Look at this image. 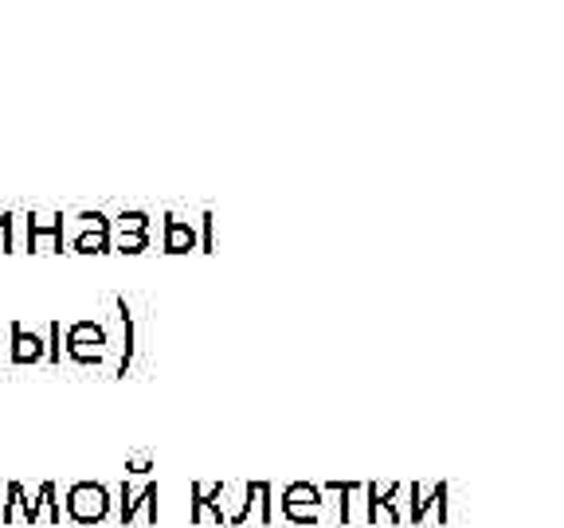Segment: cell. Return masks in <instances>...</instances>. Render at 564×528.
I'll return each mask as SVG.
<instances>
[{
	"label": "cell",
	"mask_w": 564,
	"mask_h": 528,
	"mask_svg": "<svg viewBox=\"0 0 564 528\" xmlns=\"http://www.w3.org/2000/svg\"><path fill=\"white\" fill-rule=\"evenodd\" d=\"M0 497H4V493H0Z\"/></svg>",
	"instance_id": "7402d4cb"
},
{
	"label": "cell",
	"mask_w": 564,
	"mask_h": 528,
	"mask_svg": "<svg viewBox=\"0 0 564 528\" xmlns=\"http://www.w3.org/2000/svg\"><path fill=\"white\" fill-rule=\"evenodd\" d=\"M404 501H408V528L451 525V485L447 482H408L404 485Z\"/></svg>",
	"instance_id": "5b68a950"
},
{
	"label": "cell",
	"mask_w": 564,
	"mask_h": 528,
	"mask_svg": "<svg viewBox=\"0 0 564 528\" xmlns=\"http://www.w3.org/2000/svg\"><path fill=\"white\" fill-rule=\"evenodd\" d=\"M59 505H63V521L79 528L114 525V482H94V478L71 482L63 489Z\"/></svg>",
	"instance_id": "6da1fadb"
},
{
	"label": "cell",
	"mask_w": 564,
	"mask_h": 528,
	"mask_svg": "<svg viewBox=\"0 0 564 528\" xmlns=\"http://www.w3.org/2000/svg\"><path fill=\"white\" fill-rule=\"evenodd\" d=\"M138 231H153V216L145 208H130V212H118L110 220V235H138Z\"/></svg>",
	"instance_id": "2e32d148"
},
{
	"label": "cell",
	"mask_w": 564,
	"mask_h": 528,
	"mask_svg": "<svg viewBox=\"0 0 564 528\" xmlns=\"http://www.w3.org/2000/svg\"><path fill=\"white\" fill-rule=\"evenodd\" d=\"M12 220L16 212H0V251H12Z\"/></svg>",
	"instance_id": "ffe728a7"
},
{
	"label": "cell",
	"mask_w": 564,
	"mask_h": 528,
	"mask_svg": "<svg viewBox=\"0 0 564 528\" xmlns=\"http://www.w3.org/2000/svg\"><path fill=\"white\" fill-rule=\"evenodd\" d=\"M4 364H47V333L24 321L4 325Z\"/></svg>",
	"instance_id": "9c48e42d"
},
{
	"label": "cell",
	"mask_w": 564,
	"mask_h": 528,
	"mask_svg": "<svg viewBox=\"0 0 564 528\" xmlns=\"http://www.w3.org/2000/svg\"><path fill=\"white\" fill-rule=\"evenodd\" d=\"M161 251H165V255L200 251V216L188 220L181 212H165V216H161Z\"/></svg>",
	"instance_id": "8fae6325"
},
{
	"label": "cell",
	"mask_w": 564,
	"mask_h": 528,
	"mask_svg": "<svg viewBox=\"0 0 564 528\" xmlns=\"http://www.w3.org/2000/svg\"><path fill=\"white\" fill-rule=\"evenodd\" d=\"M67 251L75 255H110V227H91L67 239Z\"/></svg>",
	"instance_id": "9a60e30c"
},
{
	"label": "cell",
	"mask_w": 564,
	"mask_h": 528,
	"mask_svg": "<svg viewBox=\"0 0 564 528\" xmlns=\"http://www.w3.org/2000/svg\"><path fill=\"white\" fill-rule=\"evenodd\" d=\"M220 497H224V482H192L188 485V521L192 525L228 528Z\"/></svg>",
	"instance_id": "30bf717a"
},
{
	"label": "cell",
	"mask_w": 564,
	"mask_h": 528,
	"mask_svg": "<svg viewBox=\"0 0 564 528\" xmlns=\"http://www.w3.org/2000/svg\"><path fill=\"white\" fill-rule=\"evenodd\" d=\"M63 360L79 368H102L110 364V341H106V317H83L63 325Z\"/></svg>",
	"instance_id": "277c9868"
},
{
	"label": "cell",
	"mask_w": 564,
	"mask_h": 528,
	"mask_svg": "<svg viewBox=\"0 0 564 528\" xmlns=\"http://www.w3.org/2000/svg\"><path fill=\"white\" fill-rule=\"evenodd\" d=\"M106 341H110V364L106 372L126 380L134 372V360H138V321H134V309L126 298H114L110 313H106Z\"/></svg>",
	"instance_id": "3957f363"
},
{
	"label": "cell",
	"mask_w": 564,
	"mask_h": 528,
	"mask_svg": "<svg viewBox=\"0 0 564 528\" xmlns=\"http://www.w3.org/2000/svg\"><path fill=\"white\" fill-rule=\"evenodd\" d=\"M275 525L322 528L326 525V501L318 482H286L275 489Z\"/></svg>",
	"instance_id": "7a4b0ae2"
},
{
	"label": "cell",
	"mask_w": 564,
	"mask_h": 528,
	"mask_svg": "<svg viewBox=\"0 0 564 528\" xmlns=\"http://www.w3.org/2000/svg\"><path fill=\"white\" fill-rule=\"evenodd\" d=\"M153 470H157V466H153V458L138 454V458H130V462H126V470H122V474H126V478H138V482H145V478H153Z\"/></svg>",
	"instance_id": "d6986e66"
},
{
	"label": "cell",
	"mask_w": 564,
	"mask_h": 528,
	"mask_svg": "<svg viewBox=\"0 0 564 528\" xmlns=\"http://www.w3.org/2000/svg\"><path fill=\"white\" fill-rule=\"evenodd\" d=\"M0 525L4 528H16V525L32 528V493L24 489V482L4 485V497H0Z\"/></svg>",
	"instance_id": "4fadbf2b"
},
{
	"label": "cell",
	"mask_w": 564,
	"mask_h": 528,
	"mask_svg": "<svg viewBox=\"0 0 564 528\" xmlns=\"http://www.w3.org/2000/svg\"><path fill=\"white\" fill-rule=\"evenodd\" d=\"M47 364H63V321H47Z\"/></svg>",
	"instance_id": "ac0fdd59"
},
{
	"label": "cell",
	"mask_w": 564,
	"mask_h": 528,
	"mask_svg": "<svg viewBox=\"0 0 564 528\" xmlns=\"http://www.w3.org/2000/svg\"><path fill=\"white\" fill-rule=\"evenodd\" d=\"M110 251H118V255H145V251H153V231H138V235H110Z\"/></svg>",
	"instance_id": "e0dca14e"
},
{
	"label": "cell",
	"mask_w": 564,
	"mask_h": 528,
	"mask_svg": "<svg viewBox=\"0 0 564 528\" xmlns=\"http://www.w3.org/2000/svg\"><path fill=\"white\" fill-rule=\"evenodd\" d=\"M243 528H275V485L243 482Z\"/></svg>",
	"instance_id": "7c38bea8"
},
{
	"label": "cell",
	"mask_w": 564,
	"mask_h": 528,
	"mask_svg": "<svg viewBox=\"0 0 564 528\" xmlns=\"http://www.w3.org/2000/svg\"><path fill=\"white\" fill-rule=\"evenodd\" d=\"M28 223V251L59 255L67 251V216L63 212H24Z\"/></svg>",
	"instance_id": "ba28073f"
},
{
	"label": "cell",
	"mask_w": 564,
	"mask_h": 528,
	"mask_svg": "<svg viewBox=\"0 0 564 528\" xmlns=\"http://www.w3.org/2000/svg\"><path fill=\"white\" fill-rule=\"evenodd\" d=\"M0 364H4V341H0Z\"/></svg>",
	"instance_id": "44dd1931"
},
{
	"label": "cell",
	"mask_w": 564,
	"mask_h": 528,
	"mask_svg": "<svg viewBox=\"0 0 564 528\" xmlns=\"http://www.w3.org/2000/svg\"><path fill=\"white\" fill-rule=\"evenodd\" d=\"M36 525H63L59 482H40V489L32 493V528Z\"/></svg>",
	"instance_id": "5bb4252c"
},
{
	"label": "cell",
	"mask_w": 564,
	"mask_h": 528,
	"mask_svg": "<svg viewBox=\"0 0 564 528\" xmlns=\"http://www.w3.org/2000/svg\"><path fill=\"white\" fill-rule=\"evenodd\" d=\"M329 528L365 525V482H318Z\"/></svg>",
	"instance_id": "52a82bcc"
},
{
	"label": "cell",
	"mask_w": 564,
	"mask_h": 528,
	"mask_svg": "<svg viewBox=\"0 0 564 528\" xmlns=\"http://www.w3.org/2000/svg\"><path fill=\"white\" fill-rule=\"evenodd\" d=\"M408 528L404 482H365V528Z\"/></svg>",
	"instance_id": "8992f818"
}]
</instances>
